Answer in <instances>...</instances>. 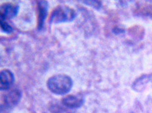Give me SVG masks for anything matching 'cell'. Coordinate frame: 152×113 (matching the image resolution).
I'll list each match as a JSON object with an SVG mask.
<instances>
[{"label": "cell", "mask_w": 152, "mask_h": 113, "mask_svg": "<svg viewBox=\"0 0 152 113\" xmlns=\"http://www.w3.org/2000/svg\"><path fill=\"white\" fill-rule=\"evenodd\" d=\"M0 29L5 33H10L12 32V28L7 22V19L0 16Z\"/></svg>", "instance_id": "cell-9"}, {"label": "cell", "mask_w": 152, "mask_h": 113, "mask_svg": "<svg viewBox=\"0 0 152 113\" xmlns=\"http://www.w3.org/2000/svg\"><path fill=\"white\" fill-rule=\"evenodd\" d=\"M19 10L18 5L10 3H4L0 6V16L6 19H12L18 15Z\"/></svg>", "instance_id": "cell-4"}, {"label": "cell", "mask_w": 152, "mask_h": 113, "mask_svg": "<svg viewBox=\"0 0 152 113\" xmlns=\"http://www.w3.org/2000/svg\"><path fill=\"white\" fill-rule=\"evenodd\" d=\"M151 87H152V74L141 76L132 85L133 89L137 91H142Z\"/></svg>", "instance_id": "cell-5"}, {"label": "cell", "mask_w": 152, "mask_h": 113, "mask_svg": "<svg viewBox=\"0 0 152 113\" xmlns=\"http://www.w3.org/2000/svg\"><path fill=\"white\" fill-rule=\"evenodd\" d=\"M61 103L66 108L77 109L80 108L84 103V99L80 96L68 95L62 98Z\"/></svg>", "instance_id": "cell-6"}, {"label": "cell", "mask_w": 152, "mask_h": 113, "mask_svg": "<svg viewBox=\"0 0 152 113\" xmlns=\"http://www.w3.org/2000/svg\"><path fill=\"white\" fill-rule=\"evenodd\" d=\"M20 94L18 91H12V92L8 94L6 97V101L8 104H16L20 100Z\"/></svg>", "instance_id": "cell-8"}, {"label": "cell", "mask_w": 152, "mask_h": 113, "mask_svg": "<svg viewBox=\"0 0 152 113\" xmlns=\"http://www.w3.org/2000/svg\"><path fill=\"white\" fill-rule=\"evenodd\" d=\"M48 14V3L45 0H40L38 3V29H42Z\"/></svg>", "instance_id": "cell-7"}, {"label": "cell", "mask_w": 152, "mask_h": 113, "mask_svg": "<svg viewBox=\"0 0 152 113\" xmlns=\"http://www.w3.org/2000/svg\"><path fill=\"white\" fill-rule=\"evenodd\" d=\"M47 86L52 93L58 95H64L71 90L73 80L67 75L57 74L49 79Z\"/></svg>", "instance_id": "cell-1"}, {"label": "cell", "mask_w": 152, "mask_h": 113, "mask_svg": "<svg viewBox=\"0 0 152 113\" xmlns=\"http://www.w3.org/2000/svg\"><path fill=\"white\" fill-rule=\"evenodd\" d=\"M76 17L74 9L68 6H58L52 12L50 22L55 24L68 22L73 20Z\"/></svg>", "instance_id": "cell-2"}, {"label": "cell", "mask_w": 152, "mask_h": 113, "mask_svg": "<svg viewBox=\"0 0 152 113\" xmlns=\"http://www.w3.org/2000/svg\"><path fill=\"white\" fill-rule=\"evenodd\" d=\"M15 82V76L11 70L3 69L0 71V91L8 90Z\"/></svg>", "instance_id": "cell-3"}]
</instances>
